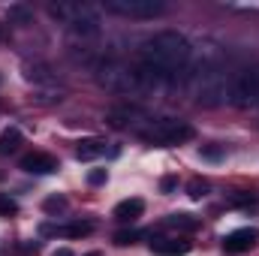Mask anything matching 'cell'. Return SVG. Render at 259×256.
Returning <instances> with one entry per match:
<instances>
[{"label": "cell", "instance_id": "1", "mask_svg": "<svg viewBox=\"0 0 259 256\" xmlns=\"http://www.w3.org/2000/svg\"><path fill=\"white\" fill-rule=\"evenodd\" d=\"M190 64V39L178 30H157L139 49V69L133 72L142 84L172 81Z\"/></svg>", "mask_w": 259, "mask_h": 256}, {"label": "cell", "instance_id": "2", "mask_svg": "<svg viewBox=\"0 0 259 256\" xmlns=\"http://www.w3.org/2000/svg\"><path fill=\"white\" fill-rule=\"evenodd\" d=\"M190 88H193V97L199 106L205 109H217L223 106L226 94H229V75L223 69V61L217 52H205L199 61L193 64V72L187 75Z\"/></svg>", "mask_w": 259, "mask_h": 256}, {"label": "cell", "instance_id": "3", "mask_svg": "<svg viewBox=\"0 0 259 256\" xmlns=\"http://www.w3.org/2000/svg\"><path fill=\"white\" fill-rule=\"evenodd\" d=\"M139 136L145 142H154V145H184L196 136V130L184 121H151V127L139 130Z\"/></svg>", "mask_w": 259, "mask_h": 256}, {"label": "cell", "instance_id": "4", "mask_svg": "<svg viewBox=\"0 0 259 256\" xmlns=\"http://www.w3.org/2000/svg\"><path fill=\"white\" fill-rule=\"evenodd\" d=\"M229 97L238 109H250L259 103V64L244 66L241 72H235L232 84H229Z\"/></svg>", "mask_w": 259, "mask_h": 256}, {"label": "cell", "instance_id": "5", "mask_svg": "<svg viewBox=\"0 0 259 256\" xmlns=\"http://www.w3.org/2000/svg\"><path fill=\"white\" fill-rule=\"evenodd\" d=\"M106 12L112 15H124V18H157L166 12V3L163 0H106L103 3Z\"/></svg>", "mask_w": 259, "mask_h": 256}, {"label": "cell", "instance_id": "6", "mask_svg": "<svg viewBox=\"0 0 259 256\" xmlns=\"http://www.w3.org/2000/svg\"><path fill=\"white\" fill-rule=\"evenodd\" d=\"M259 241V229L253 226H244V229H235L223 238V250L226 253H247L253 244Z\"/></svg>", "mask_w": 259, "mask_h": 256}, {"label": "cell", "instance_id": "7", "mask_svg": "<svg viewBox=\"0 0 259 256\" xmlns=\"http://www.w3.org/2000/svg\"><path fill=\"white\" fill-rule=\"evenodd\" d=\"M21 169L30 172V175H52V172L61 169V163L52 154H46V151H33V154H24L21 157Z\"/></svg>", "mask_w": 259, "mask_h": 256}, {"label": "cell", "instance_id": "8", "mask_svg": "<svg viewBox=\"0 0 259 256\" xmlns=\"http://www.w3.org/2000/svg\"><path fill=\"white\" fill-rule=\"evenodd\" d=\"M151 250L160 256H184L190 253V241H181V238H157L151 241Z\"/></svg>", "mask_w": 259, "mask_h": 256}, {"label": "cell", "instance_id": "9", "mask_svg": "<svg viewBox=\"0 0 259 256\" xmlns=\"http://www.w3.org/2000/svg\"><path fill=\"white\" fill-rule=\"evenodd\" d=\"M142 214H145V202L142 199H124V202L115 205V220H121V223H133Z\"/></svg>", "mask_w": 259, "mask_h": 256}, {"label": "cell", "instance_id": "10", "mask_svg": "<svg viewBox=\"0 0 259 256\" xmlns=\"http://www.w3.org/2000/svg\"><path fill=\"white\" fill-rule=\"evenodd\" d=\"M94 223H66V226H42V235H64V238H81L91 235Z\"/></svg>", "mask_w": 259, "mask_h": 256}, {"label": "cell", "instance_id": "11", "mask_svg": "<svg viewBox=\"0 0 259 256\" xmlns=\"http://www.w3.org/2000/svg\"><path fill=\"white\" fill-rule=\"evenodd\" d=\"M106 154V142L103 139H84V142H78V148H75V157L78 160H97V157H103Z\"/></svg>", "mask_w": 259, "mask_h": 256}, {"label": "cell", "instance_id": "12", "mask_svg": "<svg viewBox=\"0 0 259 256\" xmlns=\"http://www.w3.org/2000/svg\"><path fill=\"white\" fill-rule=\"evenodd\" d=\"M21 142H24V136H21V130H18V127L3 130V133H0V157H6V154L18 151V148H21Z\"/></svg>", "mask_w": 259, "mask_h": 256}, {"label": "cell", "instance_id": "13", "mask_svg": "<svg viewBox=\"0 0 259 256\" xmlns=\"http://www.w3.org/2000/svg\"><path fill=\"white\" fill-rule=\"evenodd\" d=\"M166 226H172V229H178V232H196V229H199V220H196L193 214L178 211V214H169V217H166Z\"/></svg>", "mask_w": 259, "mask_h": 256}, {"label": "cell", "instance_id": "14", "mask_svg": "<svg viewBox=\"0 0 259 256\" xmlns=\"http://www.w3.org/2000/svg\"><path fill=\"white\" fill-rule=\"evenodd\" d=\"M6 15H9V21H15V24H33V9H30L27 3H12V6L6 9Z\"/></svg>", "mask_w": 259, "mask_h": 256}, {"label": "cell", "instance_id": "15", "mask_svg": "<svg viewBox=\"0 0 259 256\" xmlns=\"http://www.w3.org/2000/svg\"><path fill=\"white\" fill-rule=\"evenodd\" d=\"M66 208H69V202H66V196H61V193H58V196H49V199L42 202V211H46V214H64Z\"/></svg>", "mask_w": 259, "mask_h": 256}, {"label": "cell", "instance_id": "16", "mask_svg": "<svg viewBox=\"0 0 259 256\" xmlns=\"http://www.w3.org/2000/svg\"><path fill=\"white\" fill-rule=\"evenodd\" d=\"M24 69H27L24 75H27L30 81H52V75H49V66H46V64H27Z\"/></svg>", "mask_w": 259, "mask_h": 256}, {"label": "cell", "instance_id": "17", "mask_svg": "<svg viewBox=\"0 0 259 256\" xmlns=\"http://www.w3.org/2000/svg\"><path fill=\"white\" fill-rule=\"evenodd\" d=\"M139 238H142V232H136V229H121V232H115V244H118V247L136 244Z\"/></svg>", "mask_w": 259, "mask_h": 256}, {"label": "cell", "instance_id": "18", "mask_svg": "<svg viewBox=\"0 0 259 256\" xmlns=\"http://www.w3.org/2000/svg\"><path fill=\"white\" fill-rule=\"evenodd\" d=\"M12 214H18V202L9 193H0V217H12Z\"/></svg>", "mask_w": 259, "mask_h": 256}, {"label": "cell", "instance_id": "19", "mask_svg": "<svg viewBox=\"0 0 259 256\" xmlns=\"http://www.w3.org/2000/svg\"><path fill=\"white\" fill-rule=\"evenodd\" d=\"M208 193V181L205 178H193V181H187V196L190 199H202Z\"/></svg>", "mask_w": 259, "mask_h": 256}, {"label": "cell", "instance_id": "20", "mask_svg": "<svg viewBox=\"0 0 259 256\" xmlns=\"http://www.w3.org/2000/svg\"><path fill=\"white\" fill-rule=\"evenodd\" d=\"M199 154H202L205 160H214V163H217V160H223V148H214V145H208V148H202Z\"/></svg>", "mask_w": 259, "mask_h": 256}, {"label": "cell", "instance_id": "21", "mask_svg": "<svg viewBox=\"0 0 259 256\" xmlns=\"http://www.w3.org/2000/svg\"><path fill=\"white\" fill-rule=\"evenodd\" d=\"M160 190L163 193H175L178 190V175H166V178L160 181Z\"/></svg>", "mask_w": 259, "mask_h": 256}, {"label": "cell", "instance_id": "22", "mask_svg": "<svg viewBox=\"0 0 259 256\" xmlns=\"http://www.w3.org/2000/svg\"><path fill=\"white\" fill-rule=\"evenodd\" d=\"M88 184H94V187L106 184V169H94V172H88Z\"/></svg>", "mask_w": 259, "mask_h": 256}, {"label": "cell", "instance_id": "23", "mask_svg": "<svg viewBox=\"0 0 259 256\" xmlns=\"http://www.w3.org/2000/svg\"><path fill=\"white\" fill-rule=\"evenodd\" d=\"M52 256H72V250H69V247H61V250H55Z\"/></svg>", "mask_w": 259, "mask_h": 256}, {"label": "cell", "instance_id": "24", "mask_svg": "<svg viewBox=\"0 0 259 256\" xmlns=\"http://www.w3.org/2000/svg\"><path fill=\"white\" fill-rule=\"evenodd\" d=\"M88 256H100V253H88Z\"/></svg>", "mask_w": 259, "mask_h": 256}, {"label": "cell", "instance_id": "25", "mask_svg": "<svg viewBox=\"0 0 259 256\" xmlns=\"http://www.w3.org/2000/svg\"><path fill=\"white\" fill-rule=\"evenodd\" d=\"M0 84H3V75H0Z\"/></svg>", "mask_w": 259, "mask_h": 256}]
</instances>
